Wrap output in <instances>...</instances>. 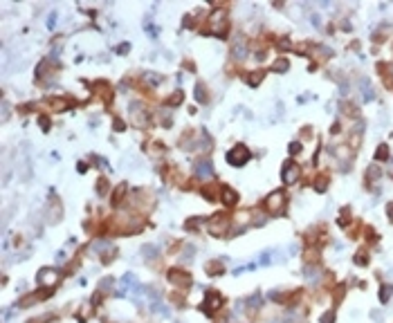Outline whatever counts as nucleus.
Masks as SVG:
<instances>
[{"label": "nucleus", "instance_id": "nucleus-26", "mask_svg": "<svg viewBox=\"0 0 393 323\" xmlns=\"http://www.w3.org/2000/svg\"><path fill=\"white\" fill-rule=\"evenodd\" d=\"M265 75H267L265 70H254L252 75H247V83H250L252 88H259V85H261V81L265 79Z\"/></svg>", "mask_w": 393, "mask_h": 323}, {"label": "nucleus", "instance_id": "nucleus-1", "mask_svg": "<svg viewBox=\"0 0 393 323\" xmlns=\"http://www.w3.org/2000/svg\"><path fill=\"white\" fill-rule=\"evenodd\" d=\"M263 207H265V211L270 213V216H274V218L283 216V213H286V209H288V193L283 189L272 191L270 196L263 200Z\"/></svg>", "mask_w": 393, "mask_h": 323}, {"label": "nucleus", "instance_id": "nucleus-32", "mask_svg": "<svg viewBox=\"0 0 393 323\" xmlns=\"http://www.w3.org/2000/svg\"><path fill=\"white\" fill-rule=\"evenodd\" d=\"M389 159V146L387 144H380L375 150V162H387Z\"/></svg>", "mask_w": 393, "mask_h": 323}, {"label": "nucleus", "instance_id": "nucleus-33", "mask_svg": "<svg viewBox=\"0 0 393 323\" xmlns=\"http://www.w3.org/2000/svg\"><path fill=\"white\" fill-rule=\"evenodd\" d=\"M393 294V285H389V283H384L382 290H380V303H389V298H391Z\"/></svg>", "mask_w": 393, "mask_h": 323}, {"label": "nucleus", "instance_id": "nucleus-38", "mask_svg": "<svg viewBox=\"0 0 393 323\" xmlns=\"http://www.w3.org/2000/svg\"><path fill=\"white\" fill-rule=\"evenodd\" d=\"M364 233H367V240H368V243H377V240H380V236H377V231H375V229H373V227H364Z\"/></svg>", "mask_w": 393, "mask_h": 323}, {"label": "nucleus", "instance_id": "nucleus-50", "mask_svg": "<svg viewBox=\"0 0 393 323\" xmlns=\"http://www.w3.org/2000/svg\"><path fill=\"white\" fill-rule=\"evenodd\" d=\"M90 323H97V321H90Z\"/></svg>", "mask_w": 393, "mask_h": 323}, {"label": "nucleus", "instance_id": "nucleus-13", "mask_svg": "<svg viewBox=\"0 0 393 323\" xmlns=\"http://www.w3.org/2000/svg\"><path fill=\"white\" fill-rule=\"evenodd\" d=\"M252 216H254V213H250V211H238L232 218V231H243V229L252 223Z\"/></svg>", "mask_w": 393, "mask_h": 323}, {"label": "nucleus", "instance_id": "nucleus-9", "mask_svg": "<svg viewBox=\"0 0 393 323\" xmlns=\"http://www.w3.org/2000/svg\"><path fill=\"white\" fill-rule=\"evenodd\" d=\"M131 122H133V126H137V128H149L151 126L149 110H146L144 106H139V103H133V106H131Z\"/></svg>", "mask_w": 393, "mask_h": 323}, {"label": "nucleus", "instance_id": "nucleus-23", "mask_svg": "<svg viewBox=\"0 0 393 323\" xmlns=\"http://www.w3.org/2000/svg\"><path fill=\"white\" fill-rule=\"evenodd\" d=\"M126 191H128V186L124 184V182L117 186V189H115V193H112V200H110L112 207H119V204H122L124 198H126Z\"/></svg>", "mask_w": 393, "mask_h": 323}, {"label": "nucleus", "instance_id": "nucleus-11", "mask_svg": "<svg viewBox=\"0 0 393 323\" xmlns=\"http://www.w3.org/2000/svg\"><path fill=\"white\" fill-rule=\"evenodd\" d=\"M301 297H303V290H294V292H286V294H272V301L288 305V307H294V305H299V298Z\"/></svg>", "mask_w": 393, "mask_h": 323}, {"label": "nucleus", "instance_id": "nucleus-3", "mask_svg": "<svg viewBox=\"0 0 393 323\" xmlns=\"http://www.w3.org/2000/svg\"><path fill=\"white\" fill-rule=\"evenodd\" d=\"M209 32H213L220 38H227L229 23H227V11L225 9H216L211 16H209Z\"/></svg>", "mask_w": 393, "mask_h": 323}, {"label": "nucleus", "instance_id": "nucleus-36", "mask_svg": "<svg viewBox=\"0 0 393 323\" xmlns=\"http://www.w3.org/2000/svg\"><path fill=\"white\" fill-rule=\"evenodd\" d=\"M182 99H184V95H182V90H176L173 95L166 99V106H180Z\"/></svg>", "mask_w": 393, "mask_h": 323}, {"label": "nucleus", "instance_id": "nucleus-8", "mask_svg": "<svg viewBox=\"0 0 393 323\" xmlns=\"http://www.w3.org/2000/svg\"><path fill=\"white\" fill-rule=\"evenodd\" d=\"M281 177L286 184H297L301 180V164L294 162V159H288L283 164V171H281Z\"/></svg>", "mask_w": 393, "mask_h": 323}, {"label": "nucleus", "instance_id": "nucleus-45", "mask_svg": "<svg viewBox=\"0 0 393 323\" xmlns=\"http://www.w3.org/2000/svg\"><path fill=\"white\" fill-rule=\"evenodd\" d=\"M124 128H126V124H124L119 117H115V130H124Z\"/></svg>", "mask_w": 393, "mask_h": 323}, {"label": "nucleus", "instance_id": "nucleus-7", "mask_svg": "<svg viewBox=\"0 0 393 323\" xmlns=\"http://www.w3.org/2000/svg\"><path fill=\"white\" fill-rule=\"evenodd\" d=\"M250 159H252V153L245 144H236L234 149L227 153V162L229 164H234V166H243V164H247Z\"/></svg>", "mask_w": 393, "mask_h": 323}, {"label": "nucleus", "instance_id": "nucleus-21", "mask_svg": "<svg viewBox=\"0 0 393 323\" xmlns=\"http://www.w3.org/2000/svg\"><path fill=\"white\" fill-rule=\"evenodd\" d=\"M200 193L205 196V200H209V202H213V200H218V189H216V184L213 182H209V184H205V186H200Z\"/></svg>", "mask_w": 393, "mask_h": 323}, {"label": "nucleus", "instance_id": "nucleus-49", "mask_svg": "<svg viewBox=\"0 0 393 323\" xmlns=\"http://www.w3.org/2000/svg\"><path fill=\"white\" fill-rule=\"evenodd\" d=\"M391 177H393V171H391Z\"/></svg>", "mask_w": 393, "mask_h": 323}, {"label": "nucleus", "instance_id": "nucleus-6", "mask_svg": "<svg viewBox=\"0 0 393 323\" xmlns=\"http://www.w3.org/2000/svg\"><path fill=\"white\" fill-rule=\"evenodd\" d=\"M223 303H225V298H223V294L220 292H216V290H207L205 292V301H202V310L211 317V314H216L220 307H223Z\"/></svg>", "mask_w": 393, "mask_h": 323}, {"label": "nucleus", "instance_id": "nucleus-18", "mask_svg": "<svg viewBox=\"0 0 393 323\" xmlns=\"http://www.w3.org/2000/svg\"><path fill=\"white\" fill-rule=\"evenodd\" d=\"M205 272H207L209 276H220V274H225V267L220 260H207V263H205Z\"/></svg>", "mask_w": 393, "mask_h": 323}, {"label": "nucleus", "instance_id": "nucleus-29", "mask_svg": "<svg viewBox=\"0 0 393 323\" xmlns=\"http://www.w3.org/2000/svg\"><path fill=\"white\" fill-rule=\"evenodd\" d=\"M193 95H196V99L200 101V103H207L209 101V92H207V85L205 83H198L196 90H193Z\"/></svg>", "mask_w": 393, "mask_h": 323}, {"label": "nucleus", "instance_id": "nucleus-47", "mask_svg": "<svg viewBox=\"0 0 393 323\" xmlns=\"http://www.w3.org/2000/svg\"><path fill=\"white\" fill-rule=\"evenodd\" d=\"M227 321H229V317H227V314H220V317H218L213 323H227Z\"/></svg>", "mask_w": 393, "mask_h": 323}, {"label": "nucleus", "instance_id": "nucleus-31", "mask_svg": "<svg viewBox=\"0 0 393 323\" xmlns=\"http://www.w3.org/2000/svg\"><path fill=\"white\" fill-rule=\"evenodd\" d=\"M344 294H346V283H340V285H335V292H333L335 305H340V303L344 301Z\"/></svg>", "mask_w": 393, "mask_h": 323}, {"label": "nucleus", "instance_id": "nucleus-22", "mask_svg": "<svg viewBox=\"0 0 393 323\" xmlns=\"http://www.w3.org/2000/svg\"><path fill=\"white\" fill-rule=\"evenodd\" d=\"M48 103H50V106H52L54 108V110H68V108H70V99H68V97H52V99H48Z\"/></svg>", "mask_w": 393, "mask_h": 323}, {"label": "nucleus", "instance_id": "nucleus-10", "mask_svg": "<svg viewBox=\"0 0 393 323\" xmlns=\"http://www.w3.org/2000/svg\"><path fill=\"white\" fill-rule=\"evenodd\" d=\"M59 278H61V274L56 270H52V267H43L36 276V281L41 287H54L59 283Z\"/></svg>", "mask_w": 393, "mask_h": 323}, {"label": "nucleus", "instance_id": "nucleus-48", "mask_svg": "<svg viewBox=\"0 0 393 323\" xmlns=\"http://www.w3.org/2000/svg\"><path fill=\"white\" fill-rule=\"evenodd\" d=\"M288 323H297V321H288Z\"/></svg>", "mask_w": 393, "mask_h": 323}, {"label": "nucleus", "instance_id": "nucleus-46", "mask_svg": "<svg viewBox=\"0 0 393 323\" xmlns=\"http://www.w3.org/2000/svg\"><path fill=\"white\" fill-rule=\"evenodd\" d=\"M279 48H281V50L290 48V38H281V41H279Z\"/></svg>", "mask_w": 393, "mask_h": 323}, {"label": "nucleus", "instance_id": "nucleus-19", "mask_svg": "<svg viewBox=\"0 0 393 323\" xmlns=\"http://www.w3.org/2000/svg\"><path fill=\"white\" fill-rule=\"evenodd\" d=\"M351 223H353V209L348 207V204H346V207L340 211V216H337V224L346 229V227H348V224H351Z\"/></svg>", "mask_w": 393, "mask_h": 323}, {"label": "nucleus", "instance_id": "nucleus-14", "mask_svg": "<svg viewBox=\"0 0 393 323\" xmlns=\"http://www.w3.org/2000/svg\"><path fill=\"white\" fill-rule=\"evenodd\" d=\"M220 200H223L225 207H236V204H238V193H236L232 186L223 184L220 186Z\"/></svg>", "mask_w": 393, "mask_h": 323}, {"label": "nucleus", "instance_id": "nucleus-44", "mask_svg": "<svg viewBox=\"0 0 393 323\" xmlns=\"http://www.w3.org/2000/svg\"><path fill=\"white\" fill-rule=\"evenodd\" d=\"M387 216H389V223L393 224V202H389L387 204Z\"/></svg>", "mask_w": 393, "mask_h": 323}, {"label": "nucleus", "instance_id": "nucleus-4", "mask_svg": "<svg viewBox=\"0 0 393 323\" xmlns=\"http://www.w3.org/2000/svg\"><path fill=\"white\" fill-rule=\"evenodd\" d=\"M232 229V216L227 213H213L209 218V233L211 236H225Z\"/></svg>", "mask_w": 393, "mask_h": 323}, {"label": "nucleus", "instance_id": "nucleus-12", "mask_svg": "<svg viewBox=\"0 0 393 323\" xmlns=\"http://www.w3.org/2000/svg\"><path fill=\"white\" fill-rule=\"evenodd\" d=\"M377 72H380V79H382L384 88L393 90V63H377Z\"/></svg>", "mask_w": 393, "mask_h": 323}, {"label": "nucleus", "instance_id": "nucleus-28", "mask_svg": "<svg viewBox=\"0 0 393 323\" xmlns=\"http://www.w3.org/2000/svg\"><path fill=\"white\" fill-rule=\"evenodd\" d=\"M368 258H371V256H368V249H360V251L353 256V263H355V265H360V267H367L368 265Z\"/></svg>", "mask_w": 393, "mask_h": 323}, {"label": "nucleus", "instance_id": "nucleus-5", "mask_svg": "<svg viewBox=\"0 0 393 323\" xmlns=\"http://www.w3.org/2000/svg\"><path fill=\"white\" fill-rule=\"evenodd\" d=\"M166 278H169L171 285L180 287V290H189V287L193 285V276L186 270H180V267H171V270L166 272Z\"/></svg>", "mask_w": 393, "mask_h": 323}, {"label": "nucleus", "instance_id": "nucleus-41", "mask_svg": "<svg viewBox=\"0 0 393 323\" xmlns=\"http://www.w3.org/2000/svg\"><path fill=\"white\" fill-rule=\"evenodd\" d=\"M52 314H43V317H38V319H32L29 323H45V321H52Z\"/></svg>", "mask_w": 393, "mask_h": 323}, {"label": "nucleus", "instance_id": "nucleus-27", "mask_svg": "<svg viewBox=\"0 0 393 323\" xmlns=\"http://www.w3.org/2000/svg\"><path fill=\"white\" fill-rule=\"evenodd\" d=\"M95 88H99V90H101V99L106 101V103H110V101H112V88H110V85L104 83V81H97Z\"/></svg>", "mask_w": 393, "mask_h": 323}, {"label": "nucleus", "instance_id": "nucleus-25", "mask_svg": "<svg viewBox=\"0 0 393 323\" xmlns=\"http://www.w3.org/2000/svg\"><path fill=\"white\" fill-rule=\"evenodd\" d=\"M340 108H341V115L351 117V119H355V117L360 115V108H355V103H351V101H341Z\"/></svg>", "mask_w": 393, "mask_h": 323}, {"label": "nucleus", "instance_id": "nucleus-34", "mask_svg": "<svg viewBox=\"0 0 393 323\" xmlns=\"http://www.w3.org/2000/svg\"><path fill=\"white\" fill-rule=\"evenodd\" d=\"M290 68V63H288V58H276L274 65H272V72H286V70Z\"/></svg>", "mask_w": 393, "mask_h": 323}, {"label": "nucleus", "instance_id": "nucleus-24", "mask_svg": "<svg viewBox=\"0 0 393 323\" xmlns=\"http://www.w3.org/2000/svg\"><path fill=\"white\" fill-rule=\"evenodd\" d=\"M380 175H382V171L377 169L375 164L368 166V169H367V175H364V180H367V186H368V189L373 186V182H377V177H380Z\"/></svg>", "mask_w": 393, "mask_h": 323}, {"label": "nucleus", "instance_id": "nucleus-42", "mask_svg": "<svg viewBox=\"0 0 393 323\" xmlns=\"http://www.w3.org/2000/svg\"><path fill=\"white\" fill-rule=\"evenodd\" d=\"M38 124H41V128H43V130H48V128H50V119H48V117H45V115H41V117H38Z\"/></svg>", "mask_w": 393, "mask_h": 323}, {"label": "nucleus", "instance_id": "nucleus-30", "mask_svg": "<svg viewBox=\"0 0 393 323\" xmlns=\"http://www.w3.org/2000/svg\"><path fill=\"white\" fill-rule=\"evenodd\" d=\"M232 54H234V58H238V61L247 56V48H245V43L243 41H236L234 48H232Z\"/></svg>", "mask_w": 393, "mask_h": 323}, {"label": "nucleus", "instance_id": "nucleus-17", "mask_svg": "<svg viewBox=\"0 0 393 323\" xmlns=\"http://www.w3.org/2000/svg\"><path fill=\"white\" fill-rule=\"evenodd\" d=\"M52 200H54V209H52V207L48 209L50 223H59L61 216H63V207H61V202H59V198H56V196H52Z\"/></svg>", "mask_w": 393, "mask_h": 323}, {"label": "nucleus", "instance_id": "nucleus-39", "mask_svg": "<svg viewBox=\"0 0 393 323\" xmlns=\"http://www.w3.org/2000/svg\"><path fill=\"white\" fill-rule=\"evenodd\" d=\"M387 32H389V27H380L375 34H373V41H377V43H382L384 38H387Z\"/></svg>", "mask_w": 393, "mask_h": 323}, {"label": "nucleus", "instance_id": "nucleus-16", "mask_svg": "<svg viewBox=\"0 0 393 323\" xmlns=\"http://www.w3.org/2000/svg\"><path fill=\"white\" fill-rule=\"evenodd\" d=\"M328 184H330L328 173H317V175H314V180H313V189L317 191V193H324V191L328 189Z\"/></svg>", "mask_w": 393, "mask_h": 323}, {"label": "nucleus", "instance_id": "nucleus-2", "mask_svg": "<svg viewBox=\"0 0 393 323\" xmlns=\"http://www.w3.org/2000/svg\"><path fill=\"white\" fill-rule=\"evenodd\" d=\"M303 243H306V247H317V249L324 247L328 243V229H326V224L310 227L308 231L303 233Z\"/></svg>", "mask_w": 393, "mask_h": 323}, {"label": "nucleus", "instance_id": "nucleus-35", "mask_svg": "<svg viewBox=\"0 0 393 323\" xmlns=\"http://www.w3.org/2000/svg\"><path fill=\"white\" fill-rule=\"evenodd\" d=\"M335 317H337V310L330 307V310H326V312L319 317V323H335Z\"/></svg>", "mask_w": 393, "mask_h": 323}, {"label": "nucleus", "instance_id": "nucleus-40", "mask_svg": "<svg viewBox=\"0 0 393 323\" xmlns=\"http://www.w3.org/2000/svg\"><path fill=\"white\" fill-rule=\"evenodd\" d=\"M200 224H202V218H191V220H186V223H184V227L191 231V229H198Z\"/></svg>", "mask_w": 393, "mask_h": 323}, {"label": "nucleus", "instance_id": "nucleus-15", "mask_svg": "<svg viewBox=\"0 0 393 323\" xmlns=\"http://www.w3.org/2000/svg\"><path fill=\"white\" fill-rule=\"evenodd\" d=\"M303 263H306V265H319V263H321V249L306 247V251H303Z\"/></svg>", "mask_w": 393, "mask_h": 323}, {"label": "nucleus", "instance_id": "nucleus-43", "mask_svg": "<svg viewBox=\"0 0 393 323\" xmlns=\"http://www.w3.org/2000/svg\"><path fill=\"white\" fill-rule=\"evenodd\" d=\"M301 149H303V146H301V144H299V142H292V146H290V153H292V155H297Z\"/></svg>", "mask_w": 393, "mask_h": 323}, {"label": "nucleus", "instance_id": "nucleus-20", "mask_svg": "<svg viewBox=\"0 0 393 323\" xmlns=\"http://www.w3.org/2000/svg\"><path fill=\"white\" fill-rule=\"evenodd\" d=\"M211 162L209 159H202V162H198L196 164V175H200V177H205V180H209L211 177Z\"/></svg>", "mask_w": 393, "mask_h": 323}, {"label": "nucleus", "instance_id": "nucleus-37", "mask_svg": "<svg viewBox=\"0 0 393 323\" xmlns=\"http://www.w3.org/2000/svg\"><path fill=\"white\" fill-rule=\"evenodd\" d=\"M108 189H110L108 180H106V177H99V182H97V193H99V196H106Z\"/></svg>", "mask_w": 393, "mask_h": 323}]
</instances>
